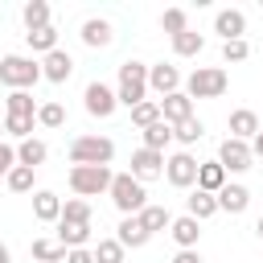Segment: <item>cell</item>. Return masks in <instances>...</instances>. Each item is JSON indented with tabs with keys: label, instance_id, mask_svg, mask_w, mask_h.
Masks as SVG:
<instances>
[{
	"label": "cell",
	"instance_id": "6da1fadb",
	"mask_svg": "<svg viewBox=\"0 0 263 263\" xmlns=\"http://www.w3.org/2000/svg\"><path fill=\"white\" fill-rule=\"evenodd\" d=\"M115 99H119V107H140L144 99H148V66L144 62H136V58H127L123 66H119V82H115Z\"/></svg>",
	"mask_w": 263,
	"mask_h": 263
},
{
	"label": "cell",
	"instance_id": "7a4b0ae2",
	"mask_svg": "<svg viewBox=\"0 0 263 263\" xmlns=\"http://www.w3.org/2000/svg\"><path fill=\"white\" fill-rule=\"evenodd\" d=\"M41 82V62L25 58V53H4L0 58V86L8 90H29Z\"/></svg>",
	"mask_w": 263,
	"mask_h": 263
},
{
	"label": "cell",
	"instance_id": "3957f363",
	"mask_svg": "<svg viewBox=\"0 0 263 263\" xmlns=\"http://www.w3.org/2000/svg\"><path fill=\"white\" fill-rule=\"evenodd\" d=\"M111 201H115V210L123 214V218H136L144 205H148V189H144V181H136L132 173H115V181H111Z\"/></svg>",
	"mask_w": 263,
	"mask_h": 263
},
{
	"label": "cell",
	"instance_id": "277c9868",
	"mask_svg": "<svg viewBox=\"0 0 263 263\" xmlns=\"http://www.w3.org/2000/svg\"><path fill=\"white\" fill-rule=\"evenodd\" d=\"M230 86V74L222 66H197L189 78H185V95L189 99H222Z\"/></svg>",
	"mask_w": 263,
	"mask_h": 263
},
{
	"label": "cell",
	"instance_id": "5b68a950",
	"mask_svg": "<svg viewBox=\"0 0 263 263\" xmlns=\"http://www.w3.org/2000/svg\"><path fill=\"white\" fill-rule=\"evenodd\" d=\"M111 181H115V173L107 164H74L70 168V189L78 197H99L111 189Z\"/></svg>",
	"mask_w": 263,
	"mask_h": 263
},
{
	"label": "cell",
	"instance_id": "8992f818",
	"mask_svg": "<svg viewBox=\"0 0 263 263\" xmlns=\"http://www.w3.org/2000/svg\"><path fill=\"white\" fill-rule=\"evenodd\" d=\"M111 156H115V144L107 136H74L70 140V160L74 164H107L111 168Z\"/></svg>",
	"mask_w": 263,
	"mask_h": 263
},
{
	"label": "cell",
	"instance_id": "52a82bcc",
	"mask_svg": "<svg viewBox=\"0 0 263 263\" xmlns=\"http://www.w3.org/2000/svg\"><path fill=\"white\" fill-rule=\"evenodd\" d=\"M197 156L193 152H173L168 160H164V177H168V185L173 189H189V185H197Z\"/></svg>",
	"mask_w": 263,
	"mask_h": 263
},
{
	"label": "cell",
	"instance_id": "ba28073f",
	"mask_svg": "<svg viewBox=\"0 0 263 263\" xmlns=\"http://www.w3.org/2000/svg\"><path fill=\"white\" fill-rule=\"evenodd\" d=\"M82 107H86V115H95V119H111L115 107H119V99H115V90H111L107 82H90V86L82 90Z\"/></svg>",
	"mask_w": 263,
	"mask_h": 263
},
{
	"label": "cell",
	"instance_id": "9c48e42d",
	"mask_svg": "<svg viewBox=\"0 0 263 263\" xmlns=\"http://www.w3.org/2000/svg\"><path fill=\"white\" fill-rule=\"evenodd\" d=\"M251 160H255V152H251V144H247V140L226 136V140L218 144V164H222L226 173H247V168H251Z\"/></svg>",
	"mask_w": 263,
	"mask_h": 263
},
{
	"label": "cell",
	"instance_id": "30bf717a",
	"mask_svg": "<svg viewBox=\"0 0 263 263\" xmlns=\"http://www.w3.org/2000/svg\"><path fill=\"white\" fill-rule=\"evenodd\" d=\"M185 82H181V70L177 66H168V62H156V66H148V90H156L160 99H168V95H177Z\"/></svg>",
	"mask_w": 263,
	"mask_h": 263
},
{
	"label": "cell",
	"instance_id": "8fae6325",
	"mask_svg": "<svg viewBox=\"0 0 263 263\" xmlns=\"http://www.w3.org/2000/svg\"><path fill=\"white\" fill-rule=\"evenodd\" d=\"M132 177H136V181H156V177H164V152L136 148V152H132Z\"/></svg>",
	"mask_w": 263,
	"mask_h": 263
},
{
	"label": "cell",
	"instance_id": "7c38bea8",
	"mask_svg": "<svg viewBox=\"0 0 263 263\" xmlns=\"http://www.w3.org/2000/svg\"><path fill=\"white\" fill-rule=\"evenodd\" d=\"M78 37H82V45H90V49H107V45L115 41V29H111V21H103V16H86L82 29H78Z\"/></svg>",
	"mask_w": 263,
	"mask_h": 263
},
{
	"label": "cell",
	"instance_id": "4fadbf2b",
	"mask_svg": "<svg viewBox=\"0 0 263 263\" xmlns=\"http://www.w3.org/2000/svg\"><path fill=\"white\" fill-rule=\"evenodd\" d=\"M70 74H74V58L66 53V49H53V53H45L41 58V78L45 82H70Z\"/></svg>",
	"mask_w": 263,
	"mask_h": 263
},
{
	"label": "cell",
	"instance_id": "5bb4252c",
	"mask_svg": "<svg viewBox=\"0 0 263 263\" xmlns=\"http://www.w3.org/2000/svg\"><path fill=\"white\" fill-rule=\"evenodd\" d=\"M226 127H230V136H234V140H247V144H251V140L263 132V123H259V115H255L251 107H238V111H230Z\"/></svg>",
	"mask_w": 263,
	"mask_h": 263
},
{
	"label": "cell",
	"instance_id": "9a60e30c",
	"mask_svg": "<svg viewBox=\"0 0 263 263\" xmlns=\"http://www.w3.org/2000/svg\"><path fill=\"white\" fill-rule=\"evenodd\" d=\"M214 33H218L222 41H242V33H247V16H242L238 8H222V12L214 16Z\"/></svg>",
	"mask_w": 263,
	"mask_h": 263
},
{
	"label": "cell",
	"instance_id": "2e32d148",
	"mask_svg": "<svg viewBox=\"0 0 263 263\" xmlns=\"http://www.w3.org/2000/svg\"><path fill=\"white\" fill-rule=\"evenodd\" d=\"M160 119L164 123H185V119H193V99L185 95V90H177V95H168V99H160Z\"/></svg>",
	"mask_w": 263,
	"mask_h": 263
},
{
	"label": "cell",
	"instance_id": "e0dca14e",
	"mask_svg": "<svg viewBox=\"0 0 263 263\" xmlns=\"http://www.w3.org/2000/svg\"><path fill=\"white\" fill-rule=\"evenodd\" d=\"M168 234H173V242H177L181 251H197V238H201V222H197V218H189V214H181V218H173Z\"/></svg>",
	"mask_w": 263,
	"mask_h": 263
},
{
	"label": "cell",
	"instance_id": "ac0fdd59",
	"mask_svg": "<svg viewBox=\"0 0 263 263\" xmlns=\"http://www.w3.org/2000/svg\"><path fill=\"white\" fill-rule=\"evenodd\" d=\"M247 205H251V189L238 185V181H226L222 193H218V210H226V214H242Z\"/></svg>",
	"mask_w": 263,
	"mask_h": 263
},
{
	"label": "cell",
	"instance_id": "d6986e66",
	"mask_svg": "<svg viewBox=\"0 0 263 263\" xmlns=\"http://www.w3.org/2000/svg\"><path fill=\"white\" fill-rule=\"evenodd\" d=\"M33 218L37 222H62V197L53 189H37L33 193Z\"/></svg>",
	"mask_w": 263,
	"mask_h": 263
},
{
	"label": "cell",
	"instance_id": "ffe728a7",
	"mask_svg": "<svg viewBox=\"0 0 263 263\" xmlns=\"http://www.w3.org/2000/svg\"><path fill=\"white\" fill-rule=\"evenodd\" d=\"M58 242L66 247V251H78V247H86L90 242V222H58Z\"/></svg>",
	"mask_w": 263,
	"mask_h": 263
},
{
	"label": "cell",
	"instance_id": "44dd1931",
	"mask_svg": "<svg viewBox=\"0 0 263 263\" xmlns=\"http://www.w3.org/2000/svg\"><path fill=\"white\" fill-rule=\"evenodd\" d=\"M115 238L123 242V251H140V247H148V238H152V234L144 230V222H140V218H123Z\"/></svg>",
	"mask_w": 263,
	"mask_h": 263
},
{
	"label": "cell",
	"instance_id": "7402d4cb",
	"mask_svg": "<svg viewBox=\"0 0 263 263\" xmlns=\"http://www.w3.org/2000/svg\"><path fill=\"white\" fill-rule=\"evenodd\" d=\"M45 156H49V144H45V140H37V136H29V140H21V144H16V164L37 168V164H45Z\"/></svg>",
	"mask_w": 263,
	"mask_h": 263
},
{
	"label": "cell",
	"instance_id": "603a6c76",
	"mask_svg": "<svg viewBox=\"0 0 263 263\" xmlns=\"http://www.w3.org/2000/svg\"><path fill=\"white\" fill-rule=\"evenodd\" d=\"M222 185H226V168L218 164V160H205V164H197V189H205V193H222Z\"/></svg>",
	"mask_w": 263,
	"mask_h": 263
},
{
	"label": "cell",
	"instance_id": "cb8c5ba5",
	"mask_svg": "<svg viewBox=\"0 0 263 263\" xmlns=\"http://www.w3.org/2000/svg\"><path fill=\"white\" fill-rule=\"evenodd\" d=\"M185 205H189L185 214H189V218H197V222H205V218H214V214H218V197H214V193H205V189H193V193L185 197Z\"/></svg>",
	"mask_w": 263,
	"mask_h": 263
},
{
	"label": "cell",
	"instance_id": "d4e9b609",
	"mask_svg": "<svg viewBox=\"0 0 263 263\" xmlns=\"http://www.w3.org/2000/svg\"><path fill=\"white\" fill-rule=\"evenodd\" d=\"M21 21H25V33L49 29V4H45V0H29V4L21 8Z\"/></svg>",
	"mask_w": 263,
	"mask_h": 263
},
{
	"label": "cell",
	"instance_id": "484cf974",
	"mask_svg": "<svg viewBox=\"0 0 263 263\" xmlns=\"http://www.w3.org/2000/svg\"><path fill=\"white\" fill-rule=\"evenodd\" d=\"M37 107H41V103H37L29 90H8V95H4V111H8V115H33V119H37Z\"/></svg>",
	"mask_w": 263,
	"mask_h": 263
},
{
	"label": "cell",
	"instance_id": "4316f807",
	"mask_svg": "<svg viewBox=\"0 0 263 263\" xmlns=\"http://www.w3.org/2000/svg\"><path fill=\"white\" fill-rule=\"evenodd\" d=\"M136 218L144 222V230H148V234H156V230H168V226H173V214H168L164 205H144Z\"/></svg>",
	"mask_w": 263,
	"mask_h": 263
},
{
	"label": "cell",
	"instance_id": "83f0119b",
	"mask_svg": "<svg viewBox=\"0 0 263 263\" xmlns=\"http://www.w3.org/2000/svg\"><path fill=\"white\" fill-rule=\"evenodd\" d=\"M66 247L62 242H53V238H33V259L37 263H66Z\"/></svg>",
	"mask_w": 263,
	"mask_h": 263
},
{
	"label": "cell",
	"instance_id": "f1b7e54d",
	"mask_svg": "<svg viewBox=\"0 0 263 263\" xmlns=\"http://www.w3.org/2000/svg\"><path fill=\"white\" fill-rule=\"evenodd\" d=\"M25 41H29V49H33V53H41V58H45V53H53V49H62V45H58V29H53V25H49V29H37V33H25Z\"/></svg>",
	"mask_w": 263,
	"mask_h": 263
},
{
	"label": "cell",
	"instance_id": "f546056e",
	"mask_svg": "<svg viewBox=\"0 0 263 263\" xmlns=\"http://www.w3.org/2000/svg\"><path fill=\"white\" fill-rule=\"evenodd\" d=\"M201 49H205V37L193 33V29H185L181 37H173V53H177V58H197Z\"/></svg>",
	"mask_w": 263,
	"mask_h": 263
},
{
	"label": "cell",
	"instance_id": "4dcf8cb0",
	"mask_svg": "<svg viewBox=\"0 0 263 263\" xmlns=\"http://www.w3.org/2000/svg\"><path fill=\"white\" fill-rule=\"evenodd\" d=\"M173 144V123H152V127H144V148H152V152H164Z\"/></svg>",
	"mask_w": 263,
	"mask_h": 263
},
{
	"label": "cell",
	"instance_id": "1f68e13d",
	"mask_svg": "<svg viewBox=\"0 0 263 263\" xmlns=\"http://www.w3.org/2000/svg\"><path fill=\"white\" fill-rule=\"evenodd\" d=\"M132 123L144 132V127H152V123H160V99H144L140 107H132Z\"/></svg>",
	"mask_w": 263,
	"mask_h": 263
},
{
	"label": "cell",
	"instance_id": "d6a6232c",
	"mask_svg": "<svg viewBox=\"0 0 263 263\" xmlns=\"http://www.w3.org/2000/svg\"><path fill=\"white\" fill-rule=\"evenodd\" d=\"M201 136H205V123H201V119H197V115H193V119H185V123H177V127H173V140H177V144H185V148H193V144H197V140H201Z\"/></svg>",
	"mask_w": 263,
	"mask_h": 263
},
{
	"label": "cell",
	"instance_id": "836d02e7",
	"mask_svg": "<svg viewBox=\"0 0 263 263\" xmlns=\"http://www.w3.org/2000/svg\"><path fill=\"white\" fill-rule=\"evenodd\" d=\"M90 251H95V263H123V255H127L119 238H99Z\"/></svg>",
	"mask_w": 263,
	"mask_h": 263
},
{
	"label": "cell",
	"instance_id": "e575fe53",
	"mask_svg": "<svg viewBox=\"0 0 263 263\" xmlns=\"http://www.w3.org/2000/svg\"><path fill=\"white\" fill-rule=\"evenodd\" d=\"M160 29H164L168 37H181V33L189 29V12H185V8H164V12H160Z\"/></svg>",
	"mask_w": 263,
	"mask_h": 263
},
{
	"label": "cell",
	"instance_id": "d590c367",
	"mask_svg": "<svg viewBox=\"0 0 263 263\" xmlns=\"http://www.w3.org/2000/svg\"><path fill=\"white\" fill-rule=\"evenodd\" d=\"M33 173H37V168H29V164H16V168L4 177V185H8L12 193H33Z\"/></svg>",
	"mask_w": 263,
	"mask_h": 263
},
{
	"label": "cell",
	"instance_id": "8d00e7d4",
	"mask_svg": "<svg viewBox=\"0 0 263 263\" xmlns=\"http://www.w3.org/2000/svg\"><path fill=\"white\" fill-rule=\"evenodd\" d=\"M33 127H37V119H33V115H4V132H8V136H16V140H29V136H33Z\"/></svg>",
	"mask_w": 263,
	"mask_h": 263
},
{
	"label": "cell",
	"instance_id": "74e56055",
	"mask_svg": "<svg viewBox=\"0 0 263 263\" xmlns=\"http://www.w3.org/2000/svg\"><path fill=\"white\" fill-rule=\"evenodd\" d=\"M37 123L41 127H62L66 123V107L62 103H41L37 107Z\"/></svg>",
	"mask_w": 263,
	"mask_h": 263
},
{
	"label": "cell",
	"instance_id": "f35d334b",
	"mask_svg": "<svg viewBox=\"0 0 263 263\" xmlns=\"http://www.w3.org/2000/svg\"><path fill=\"white\" fill-rule=\"evenodd\" d=\"M62 218H66V222H90V201H86V197L62 201Z\"/></svg>",
	"mask_w": 263,
	"mask_h": 263
},
{
	"label": "cell",
	"instance_id": "ab89813d",
	"mask_svg": "<svg viewBox=\"0 0 263 263\" xmlns=\"http://www.w3.org/2000/svg\"><path fill=\"white\" fill-rule=\"evenodd\" d=\"M251 58V45H247V37L242 41H222V62L230 66V62H247Z\"/></svg>",
	"mask_w": 263,
	"mask_h": 263
},
{
	"label": "cell",
	"instance_id": "60d3db41",
	"mask_svg": "<svg viewBox=\"0 0 263 263\" xmlns=\"http://www.w3.org/2000/svg\"><path fill=\"white\" fill-rule=\"evenodd\" d=\"M12 168H16V148H12V144H0V181H4Z\"/></svg>",
	"mask_w": 263,
	"mask_h": 263
},
{
	"label": "cell",
	"instance_id": "b9f144b4",
	"mask_svg": "<svg viewBox=\"0 0 263 263\" xmlns=\"http://www.w3.org/2000/svg\"><path fill=\"white\" fill-rule=\"evenodd\" d=\"M66 263H95V251L78 247V251H70V255H66Z\"/></svg>",
	"mask_w": 263,
	"mask_h": 263
},
{
	"label": "cell",
	"instance_id": "7bdbcfd3",
	"mask_svg": "<svg viewBox=\"0 0 263 263\" xmlns=\"http://www.w3.org/2000/svg\"><path fill=\"white\" fill-rule=\"evenodd\" d=\"M173 263H201V255H197V251H177Z\"/></svg>",
	"mask_w": 263,
	"mask_h": 263
},
{
	"label": "cell",
	"instance_id": "ee69618b",
	"mask_svg": "<svg viewBox=\"0 0 263 263\" xmlns=\"http://www.w3.org/2000/svg\"><path fill=\"white\" fill-rule=\"evenodd\" d=\"M251 152H255V156H263V132H259V136L251 140Z\"/></svg>",
	"mask_w": 263,
	"mask_h": 263
},
{
	"label": "cell",
	"instance_id": "f6af8a7d",
	"mask_svg": "<svg viewBox=\"0 0 263 263\" xmlns=\"http://www.w3.org/2000/svg\"><path fill=\"white\" fill-rule=\"evenodd\" d=\"M0 263H12V255H8V247L0 242Z\"/></svg>",
	"mask_w": 263,
	"mask_h": 263
},
{
	"label": "cell",
	"instance_id": "bcb514c9",
	"mask_svg": "<svg viewBox=\"0 0 263 263\" xmlns=\"http://www.w3.org/2000/svg\"><path fill=\"white\" fill-rule=\"evenodd\" d=\"M255 234H259V238H263V214H259V222H255Z\"/></svg>",
	"mask_w": 263,
	"mask_h": 263
},
{
	"label": "cell",
	"instance_id": "7dc6e473",
	"mask_svg": "<svg viewBox=\"0 0 263 263\" xmlns=\"http://www.w3.org/2000/svg\"><path fill=\"white\" fill-rule=\"evenodd\" d=\"M0 136H4V123H0ZM0 144H4V140H0Z\"/></svg>",
	"mask_w": 263,
	"mask_h": 263
},
{
	"label": "cell",
	"instance_id": "c3c4849f",
	"mask_svg": "<svg viewBox=\"0 0 263 263\" xmlns=\"http://www.w3.org/2000/svg\"><path fill=\"white\" fill-rule=\"evenodd\" d=\"M0 99H4V86H0Z\"/></svg>",
	"mask_w": 263,
	"mask_h": 263
}]
</instances>
